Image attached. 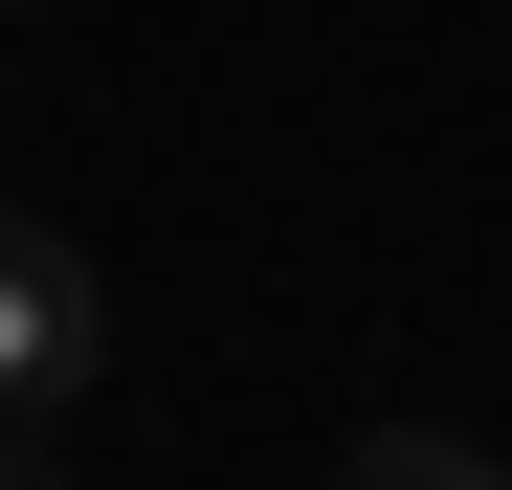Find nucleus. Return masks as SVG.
Masks as SVG:
<instances>
[{
	"mask_svg": "<svg viewBox=\"0 0 512 490\" xmlns=\"http://www.w3.org/2000/svg\"><path fill=\"white\" fill-rule=\"evenodd\" d=\"M90 357H112V290L67 268L23 201H0V446H45L67 401H90Z\"/></svg>",
	"mask_w": 512,
	"mask_h": 490,
	"instance_id": "1",
	"label": "nucleus"
},
{
	"mask_svg": "<svg viewBox=\"0 0 512 490\" xmlns=\"http://www.w3.org/2000/svg\"><path fill=\"white\" fill-rule=\"evenodd\" d=\"M334 490H512V468H490V446H446V424H379Z\"/></svg>",
	"mask_w": 512,
	"mask_h": 490,
	"instance_id": "2",
	"label": "nucleus"
},
{
	"mask_svg": "<svg viewBox=\"0 0 512 490\" xmlns=\"http://www.w3.org/2000/svg\"><path fill=\"white\" fill-rule=\"evenodd\" d=\"M0 23H23V0H0Z\"/></svg>",
	"mask_w": 512,
	"mask_h": 490,
	"instance_id": "3",
	"label": "nucleus"
}]
</instances>
